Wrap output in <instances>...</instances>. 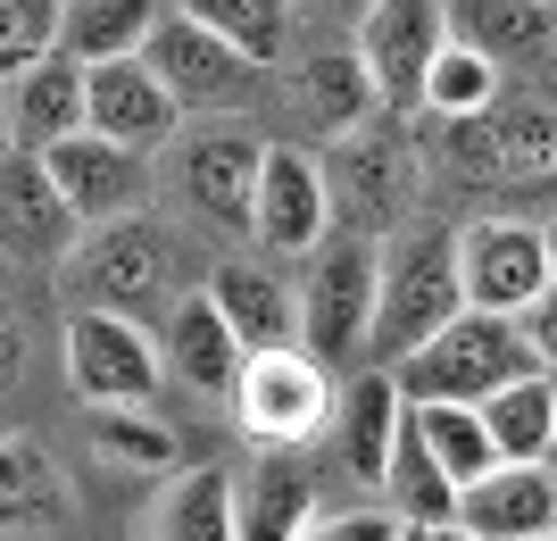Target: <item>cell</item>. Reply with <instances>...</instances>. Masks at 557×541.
I'll return each instance as SVG.
<instances>
[{"label":"cell","instance_id":"cell-33","mask_svg":"<svg viewBox=\"0 0 557 541\" xmlns=\"http://www.w3.org/2000/svg\"><path fill=\"white\" fill-rule=\"evenodd\" d=\"M59 9L67 0H0V84H17L59 50Z\"/></svg>","mask_w":557,"mask_h":541},{"label":"cell","instance_id":"cell-41","mask_svg":"<svg viewBox=\"0 0 557 541\" xmlns=\"http://www.w3.org/2000/svg\"><path fill=\"white\" fill-rule=\"evenodd\" d=\"M549 275H557V217H549Z\"/></svg>","mask_w":557,"mask_h":541},{"label":"cell","instance_id":"cell-36","mask_svg":"<svg viewBox=\"0 0 557 541\" xmlns=\"http://www.w3.org/2000/svg\"><path fill=\"white\" fill-rule=\"evenodd\" d=\"M516 325H524V342H533L541 376H557V283H549V292H541L533 308H524V317H516Z\"/></svg>","mask_w":557,"mask_h":541},{"label":"cell","instance_id":"cell-26","mask_svg":"<svg viewBox=\"0 0 557 541\" xmlns=\"http://www.w3.org/2000/svg\"><path fill=\"white\" fill-rule=\"evenodd\" d=\"M483 425H491V442H499L508 467H549V450H557V383L541 376V367L516 376L508 392L483 401Z\"/></svg>","mask_w":557,"mask_h":541},{"label":"cell","instance_id":"cell-21","mask_svg":"<svg viewBox=\"0 0 557 541\" xmlns=\"http://www.w3.org/2000/svg\"><path fill=\"white\" fill-rule=\"evenodd\" d=\"M75 134H92V118H84V67L67 50H50L42 67H25L9 84V142L17 150H59Z\"/></svg>","mask_w":557,"mask_h":541},{"label":"cell","instance_id":"cell-40","mask_svg":"<svg viewBox=\"0 0 557 541\" xmlns=\"http://www.w3.org/2000/svg\"><path fill=\"white\" fill-rule=\"evenodd\" d=\"M424 541H474V533H466V525H442V533H424Z\"/></svg>","mask_w":557,"mask_h":541},{"label":"cell","instance_id":"cell-34","mask_svg":"<svg viewBox=\"0 0 557 541\" xmlns=\"http://www.w3.org/2000/svg\"><path fill=\"white\" fill-rule=\"evenodd\" d=\"M92 442L109 450V458H125V467H175V433H166L150 408H100V425H92Z\"/></svg>","mask_w":557,"mask_h":541},{"label":"cell","instance_id":"cell-19","mask_svg":"<svg viewBox=\"0 0 557 541\" xmlns=\"http://www.w3.org/2000/svg\"><path fill=\"white\" fill-rule=\"evenodd\" d=\"M333 433H342V467L383 483L392 475V450L408 433V392H399L392 367H367V376L342 383V408H333Z\"/></svg>","mask_w":557,"mask_h":541},{"label":"cell","instance_id":"cell-2","mask_svg":"<svg viewBox=\"0 0 557 541\" xmlns=\"http://www.w3.org/2000/svg\"><path fill=\"white\" fill-rule=\"evenodd\" d=\"M433 159H442V175L466 184V192H491V200H549L557 192V109L549 100H499L483 118L442 125Z\"/></svg>","mask_w":557,"mask_h":541},{"label":"cell","instance_id":"cell-39","mask_svg":"<svg viewBox=\"0 0 557 541\" xmlns=\"http://www.w3.org/2000/svg\"><path fill=\"white\" fill-rule=\"evenodd\" d=\"M9 150H17V142H9V84H0V159H9Z\"/></svg>","mask_w":557,"mask_h":541},{"label":"cell","instance_id":"cell-31","mask_svg":"<svg viewBox=\"0 0 557 541\" xmlns=\"http://www.w3.org/2000/svg\"><path fill=\"white\" fill-rule=\"evenodd\" d=\"M159 541H242L233 533V483L225 467H184L159 508Z\"/></svg>","mask_w":557,"mask_h":541},{"label":"cell","instance_id":"cell-11","mask_svg":"<svg viewBox=\"0 0 557 541\" xmlns=\"http://www.w3.org/2000/svg\"><path fill=\"white\" fill-rule=\"evenodd\" d=\"M458 275H466V308L491 317H524L549 292V225L533 217H474L458 225Z\"/></svg>","mask_w":557,"mask_h":541},{"label":"cell","instance_id":"cell-14","mask_svg":"<svg viewBox=\"0 0 557 541\" xmlns=\"http://www.w3.org/2000/svg\"><path fill=\"white\" fill-rule=\"evenodd\" d=\"M84 118L100 142H125V150H159V142H184V109L159 84L150 59H109V67H84Z\"/></svg>","mask_w":557,"mask_h":541},{"label":"cell","instance_id":"cell-37","mask_svg":"<svg viewBox=\"0 0 557 541\" xmlns=\"http://www.w3.org/2000/svg\"><path fill=\"white\" fill-rule=\"evenodd\" d=\"M17 367H25V317H17V300L0 292V383H17Z\"/></svg>","mask_w":557,"mask_h":541},{"label":"cell","instance_id":"cell-18","mask_svg":"<svg viewBox=\"0 0 557 541\" xmlns=\"http://www.w3.org/2000/svg\"><path fill=\"white\" fill-rule=\"evenodd\" d=\"M458 525L474 541H533L557 533V467H499L458 492Z\"/></svg>","mask_w":557,"mask_h":541},{"label":"cell","instance_id":"cell-12","mask_svg":"<svg viewBox=\"0 0 557 541\" xmlns=\"http://www.w3.org/2000/svg\"><path fill=\"white\" fill-rule=\"evenodd\" d=\"M84 217L67 209V192L50 175L42 150H9L0 159V267H67L84 250Z\"/></svg>","mask_w":557,"mask_h":541},{"label":"cell","instance_id":"cell-7","mask_svg":"<svg viewBox=\"0 0 557 541\" xmlns=\"http://www.w3.org/2000/svg\"><path fill=\"white\" fill-rule=\"evenodd\" d=\"M325 184H333V217H342L349 234L392 242L399 225H417V217H408V200H417V150L399 142L392 118H374V125H358V134L333 142Z\"/></svg>","mask_w":557,"mask_h":541},{"label":"cell","instance_id":"cell-23","mask_svg":"<svg viewBox=\"0 0 557 541\" xmlns=\"http://www.w3.org/2000/svg\"><path fill=\"white\" fill-rule=\"evenodd\" d=\"M67 525V475L34 433H0V533L34 541Z\"/></svg>","mask_w":557,"mask_h":541},{"label":"cell","instance_id":"cell-29","mask_svg":"<svg viewBox=\"0 0 557 541\" xmlns=\"http://www.w3.org/2000/svg\"><path fill=\"white\" fill-rule=\"evenodd\" d=\"M383 508H392L399 525H417V533H442V525H458V483L433 467V450H424L417 433H399V450H392Z\"/></svg>","mask_w":557,"mask_h":541},{"label":"cell","instance_id":"cell-17","mask_svg":"<svg viewBox=\"0 0 557 541\" xmlns=\"http://www.w3.org/2000/svg\"><path fill=\"white\" fill-rule=\"evenodd\" d=\"M317 525V475L300 467V450H258L233 475V533L242 541H300Z\"/></svg>","mask_w":557,"mask_h":541},{"label":"cell","instance_id":"cell-27","mask_svg":"<svg viewBox=\"0 0 557 541\" xmlns=\"http://www.w3.org/2000/svg\"><path fill=\"white\" fill-rule=\"evenodd\" d=\"M408 433L433 450V467H442L458 492H466V483H483V475L499 467V442H491L483 408H458V401H408Z\"/></svg>","mask_w":557,"mask_h":541},{"label":"cell","instance_id":"cell-9","mask_svg":"<svg viewBox=\"0 0 557 541\" xmlns=\"http://www.w3.org/2000/svg\"><path fill=\"white\" fill-rule=\"evenodd\" d=\"M267 150H275V142L258 134L250 118H200L175 142V184H184V200L209 217V225H242V234H250Z\"/></svg>","mask_w":557,"mask_h":541},{"label":"cell","instance_id":"cell-42","mask_svg":"<svg viewBox=\"0 0 557 541\" xmlns=\"http://www.w3.org/2000/svg\"><path fill=\"white\" fill-rule=\"evenodd\" d=\"M549 383H557V376H549ZM549 467H557V450H549Z\"/></svg>","mask_w":557,"mask_h":541},{"label":"cell","instance_id":"cell-28","mask_svg":"<svg viewBox=\"0 0 557 541\" xmlns=\"http://www.w3.org/2000/svg\"><path fill=\"white\" fill-rule=\"evenodd\" d=\"M209 300L225 308V325L242 333V351H283L292 342V292H283L267 267H216L209 275Z\"/></svg>","mask_w":557,"mask_h":541},{"label":"cell","instance_id":"cell-10","mask_svg":"<svg viewBox=\"0 0 557 541\" xmlns=\"http://www.w3.org/2000/svg\"><path fill=\"white\" fill-rule=\"evenodd\" d=\"M59 351H67L75 401H92V408H150V401H159V367H166V351L134 325V317L75 308Z\"/></svg>","mask_w":557,"mask_h":541},{"label":"cell","instance_id":"cell-35","mask_svg":"<svg viewBox=\"0 0 557 541\" xmlns=\"http://www.w3.org/2000/svg\"><path fill=\"white\" fill-rule=\"evenodd\" d=\"M417 525H399L392 508H333V517H317L300 541H408Z\"/></svg>","mask_w":557,"mask_h":541},{"label":"cell","instance_id":"cell-3","mask_svg":"<svg viewBox=\"0 0 557 541\" xmlns=\"http://www.w3.org/2000/svg\"><path fill=\"white\" fill-rule=\"evenodd\" d=\"M374 300H383V242L374 234H325L308 250V292H300V342L333 376H358L374 351Z\"/></svg>","mask_w":557,"mask_h":541},{"label":"cell","instance_id":"cell-32","mask_svg":"<svg viewBox=\"0 0 557 541\" xmlns=\"http://www.w3.org/2000/svg\"><path fill=\"white\" fill-rule=\"evenodd\" d=\"M184 17H200L209 34H225L233 50H250L258 67H275L292 42V0H175Z\"/></svg>","mask_w":557,"mask_h":541},{"label":"cell","instance_id":"cell-44","mask_svg":"<svg viewBox=\"0 0 557 541\" xmlns=\"http://www.w3.org/2000/svg\"><path fill=\"white\" fill-rule=\"evenodd\" d=\"M408 541H424V533H408Z\"/></svg>","mask_w":557,"mask_h":541},{"label":"cell","instance_id":"cell-38","mask_svg":"<svg viewBox=\"0 0 557 541\" xmlns=\"http://www.w3.org/2000/svg\"><path fill=\"white\" fill-rule=\"evenodd\" d=\"M308 9H325V17H367L374 0H308Z\"/></svg>","mask_w":557,"mask_h":541},{"label":"cell","instance_id":"cell-45","mask_svg":"<svg viewBox=\"0 0 557 541\" xmlns=\"http://www.w3.org/2000/svg\"><path fill=\"white\" fill-rule=\"evenodd\" d=\"M549 9H557V0H549Z\"/></svg>","mask_w":557,"mask_h":541},{"label":"cell","instance_id":"cell-15","mask_svg":"<svg viewBox=\"0 0 557 541\" xmlns=\"http://www.w3.org/2000/svg\"><path fill=\"white\" fill-rule=\"evenodd\" d=\"M250 234L283 259H300L333 234V184H325V159H308L292 142L267 150V175H258V209H250Z\"/></svg>","mask_w":557,"mask_h":541},{"label":"cell","instance_id":"cell-24","mask_svg":"<svg viewBox=\"0 0 557 541\" xmlns=\"http://www.w3.org/2000/svg\"><path fill=\"white\" fill-rule=\"evenodd\" d=\"M166 0H67L59 9V50L75 67H109V59H141L159 34Z\"/></svg>","mask_w":557,"mask_h":541},{"label":"cell","instance_id":"cell-6","mask_svg":"<svg viewBox=\"0 0 557 541\" xmlns=\"http://www.w3.org/2000/svg\"><path fill=\"white\" fill-rule=\"evenodd\" d=\"M342 408V383L308 342H283V351H250L242 358V383H233V417L258 450H300L317 442Z\"/></svg>","mask_w":557,"mask_h":541},{"label":"cell","instance_id":"cell-20","mask_svg":"<svg viewBox=\"0 0 557 541\" xmlns=\"http://www.w3.org/2000/svg\"><path fill=\"white\" fill-rule=\"evenodd\" d=\"M166 376L175 383H191V392H233V383H242V333L225 325V308L209 300V283H200V292H184V308H175V317H166Z\"/></svg>","mask_w":557,"mask_h":541},{"label":"cell","instance_id":"cell-8","mask_svg":"<svg viewBox=\"0 0 557 541\" xmlns=\"http://www.w3.org/2000/svg\"><path fill=\"white\" fill-rule=\"evenodd\" d=\"M150 67H159V84L175 93V109L184 118H242L258 100V59L250 50H233L225 34H209L200 17H184V9H166L159 34H150V50H141Z\"/></svg>","mask_w":557,"mask_h":541},{"label":"cell","instance_id":"cell-13","mask_svg":"<svg viewBox=\"0 0 557 541\" xmlns=\"http://www.w3.org/2000/svg\"><path fill=\"white\" fill-rule=\"evenodd\" d=\"M449 50V0H374L358 17V59H367L383 109H424V75Z\"/></svg>","mask_w":557,"mask_h":541},{"label":"cell","instance_id":"cell-4","mask_svg":"<svg viewBox=\"0 0 557 541\" xmlns=\"http://www.w3.org/2000/svg\"><path fill=\"white\" fill-rule=\"evenodd\" d=\"M67 275H75V292H84V308H109V317L150 325V317H175V308H184V242L159 234V225H141V217L92 225L84 250L67 259Z\"/></svg>","mask_w":557,"mask_h":541},{"label":"cell","instance_id":"cell-16","mask_svg":"<svg viewBox=\"0 0 557 541\" xmlns=\"http://www.w3.org/2000/svg\"><path fill=\"white\" fill-rule=\"evenodd\" d=\"M42 159H50V175H59V192H67V209L84 225H125L141 209V192H150V159L125 150V142H100V134H75L59 150H42Z\"/></svg>","mask_w":557,"mask_h":541},{"label":"cell","instance_id":"cell-1","mask_svg":"<svg viewBox=\"0 0 557 541\" xmlns=\"http://www.w3.org/2000/svg\"><path fill=\"white\" fill-rule=\"evenodd\" d=\"M466 317V275H458V225H399L383 242V300H374V367H399L408 351H424L442 325Z\"/></svg>","mask_w":557,"mask_h":541},{"label":"cell","instance_id":"cell-25","mask_svg":"<svg viewBox=\"0 0 557 541\" xmlns=\"http://www.w3.org/2000/svg\"><path fill=\"white\" fill-rule=\"evenodd\" d=\"M300 109L325 125V134H358V125L392 118L383 93H374V75H367V59H358V42L349 50H317V59L300 67Z\"/></svg>","mask_w":557,"mask_h":541},{"label":"cell","instance_id":"cell-43","mask_svg":"<svg viewBox=\"0 0 557 541\" xmlns=\"http://www.w3.org/2000/svg\"><path fill=\"white\" fill-rule=\"evenodd\" d=\"M533 541H557V533H533Z\"/></svg>","mask_w":557,"mask_h":541},{"label":"cell","instance_id":"cell-22","mask_svg":"<svg viewBox=\"0 0 557 541\" xmlns=\"http://www.w3.org/2000/svg\"><path fill=\"white\" fill-rule=\"evenodd\" d=\"M449 34L483 50L491 67H541L557 50V9L549 0H449Z\"/></svg>","mask_w":557,"mask_h":541},{"label":"cell","instance_id":"cell-5","mask_svg":"<svg viewBox=\"0 0 557 541\" xmlns=\"http://www.w3.org/2000/svg\"><path fill=\"white\" fill-rule=\"evenodd\" d=\"M541 358L533 342H524V325L516 317H491V308H466L458 325H442L424 351H408L392 367L399 392L408 401H458V408H483L491 392H508L516 376H533Z\"/></svg>","mask_w":557,"mask_h":541},{"label":"cell","instance_id":"cell-30","mask_svg":"<svg viewBox=\"0 0 557 541\" xmlns=\"http://www.w3.org/2000/svg\"><path fill=\"white\" fill-rule=\"evenodd\" d=\"M499 100H508V67H491L483 50H466L458 34H449V50L433 59V75H424V118L458 125V118H483V109H499Z\"/></svg>","mask_w":557,"mask_h":541}]
</instances>
